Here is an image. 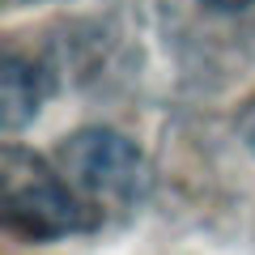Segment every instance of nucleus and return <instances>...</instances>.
Instances as JSON below:
<instances>
[{
    "label": "nucleus",
    "mask_w": 255,
    "mask_h": 255,
    "mask_svg": "<svg viewBox=\"0 0 255 255\" xmlns=\"http://www.w3.org/2000/svg\"><path fill=\"white\" fill-rule=\"evenodd\" d=\"M73 187L68 174H55V166H47L34 149H0V226L13 238L55 243L68 234H94L107 217Z\"/></svg>",
    "instance_id": "obj_1"
},
{
    "label": "nucleus",
    "mask_w": 255,
    "mask_h": 255,
    "mask_svg": "<svg viewBox=\"0 0 255 255\" xmlns=\"http://www.w3.org/2000/svg\"><path fill=\"white\" fill-rule=\"evenodd\" d=\"M55 157L102 217L136 213L153 187L145 153L136 149V140H128L115 128H81L55 145Z\"/></svg>",
    "instance_id": "obj_2"
},
{
    "label": "nucleus",
    "mask_w": 255,
    "mask_h": 255,
    "mask_svg": "<svg viewBox=\"0 0 255 255\" xmlns=\"http://www.w3.org/2000/svg\"><path fill=\"white\" fill-rule=\"evenodd\" d=\"M47 98V68L21 55H4L0 64V119L4 132H21L43 111Z\"/></svg>",
    "instance_id": "obj_3"
},
{
    "label": "nucleus",
    "mask_w": 255,
    "mask_h": 255,
    "mask_svg": "<svg viewBox=\"0 0 255 255\" xmlns=\"http://www.w3.org/2000/svg\"><path fill=\"white\" fill-rule=\"evenodd\" d=\"M238 132H243V140L255 149V98L247 102L243 111H238Z\"/></svg>",
    "instance_id": "obj_4"
},
{
    "label": "nucleus",
    "mask_w": 255,
    "mask_h": 255,
    "mask_svg": "<svg viewBox=\"0 0 255 255\" xmlns=\"http://www.w3.org/2000/svg\"><path fill=\"white\" fill-rule=\"evenodd\" d=\"M200 4H209L217 13H243V9H251L255 0H200Z\"/></svg>",
    "instance_id": "obj_5"
},
{
    "label": "nucleus",
    "mask_w": 255,
    "mask_h": 255,
    "mask_svg": "<svg viewBox=\"0 0 255 255\" xmlns=\"http://www.w3.org/2000/svg\"><path fill=\"white\" fill-rule=\"evenodd\" d=\"M9 4H34V0H9Z\"/></svg>",
    "instance_id": "obj_6"
}]
</instances>
